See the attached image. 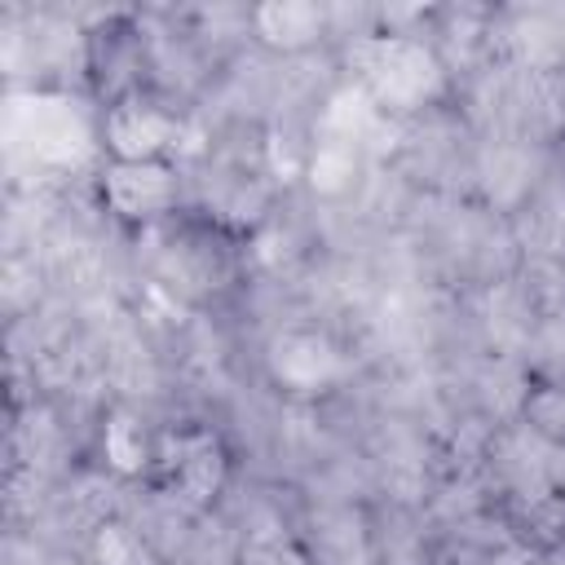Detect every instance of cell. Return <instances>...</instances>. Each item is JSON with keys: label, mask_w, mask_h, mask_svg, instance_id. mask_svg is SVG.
I'll return each mask as SVG.
<instances>
[{"label": "cell", "mask_w": 565, "mask_h": 565, "mask_svg": "<svg viewBox=\"0 0 565 565\" xmlns=\"http://www.w3.org/2000/svg\"><path fill=\"white\" fill-rule=\"evenodd\" d=\"M481 177H486V190L494 203H516L530 181H534V163H530V150L512 146V141H499L481 154Z\"/></svg>", "instance_id": "obj_8"}, {"label": "cell", "mask_w": 565, "mask_h": 565, "mask_svg": "<svg viewBox=\"0 0 565 565\" xmlns=\"http://www.w3.org/2000/svg\"><path fill=\"white\" fill-rule=\"evenodd\" d=\"M154 463L163 472V486H168V499L181 508V512H203L212 508V499L225 490V477H230V459L216 441L212 428H168L159 433L154 441Z\"/></svg>", "instance_id": "obj_2"}, {"label": "cell", "mask_w": 565, "mask_h": 565, "mask_svg": "<svg viewBox=\"0 0 565 565\" xmlns=\"http://www.w3.org/2000/svg\"><path fill=\"white\" fill-rule=\"evenodd\" d=\"M521 424L547 441H565V384H534L521 402Z\"/></svg>", "instance_id": "obj_11"}, {"label": "cell", "mask_w": 565, "mask_h": 565, "mask_svg": "<svg viewBox=\"0 0 565 565\" xmlns=\"http://www.w3.org/2000/svg\"><path fill=\"white\" fill-rule=\"evenodd\" d=\"M358 66L375 110H388V115L428 106L446 84L437 53L411 35H366L358 44Z\"/></svg>", "instance_id": "obj_1"}, {"label": "cell", "mask_w": 565, "mask_h": 565, "mask_svg": "<svg viewBox=\"0 0 565 565\" xmlns=\"http://www.w3.org/2000/svg\"><path fill=\"white\" fill-rule=\"evenodd\" d=\"M547 486L552 494H565V441L547 446Z\"/></svg>", "instance_id": "obj_12"}, {"label": "cell", "mask_w": 565, "mask_h": 565, "mask_svg": "<svg viewBox=\"0 0 565 565\" xmlns=\"http://www.w3.org/2000/svg\"><path fill=\"white\" fill-rule=\"evenodd\" d=\"M88 565H159V561H154L150 539H141L132 525H124V521L110 516V521L93 525Z\"/></svg>", "instance_id": "obj_10"}, {"label": "cell", "mask_w": 565, "mask_h": 565, "mask_svg": "<svg viewBox=\"0 0 565 565\" xmlns=\"http://www.w3.org/2000/svg\"><path fill=\"white\" fill-rule=\"evenodd\" d=\"M102 203L128 225H150L177 207V168L172 163H106L97 177Z\"/></svg>", "instance_id": "obj_5"}, {"label": "cell", "mask_w": 565, "mask_h": 565, "mask_svg": "<svg viewBox=\"0 0 565 565\" xmlns=\"http://www.w3.org/2000/svg\"><path fill=\"white\" fill-rule=\"evenodd\" d=\"M358 154H362L358 141L322 137V132H318V141H313V150H309V185H313L318 194H340V190H349L353 177H358Z\"/></svg>", "instance_id": "obj_9"}, {"label": "cell", "mask_w": 565, "mask_h": 565, "mask_svg": "<svg viewBox=\"0 0 565 565\" xmlns=\"http://www.w3.org/2000/svg\"><path fill=\"white\" fill-rule=\"evenodd\" d=\"M252 26H256L260 44L282 49V53H300V49H309V44L322 40L327 13H322L318 4L282 0V4H260V9H252Z\"/></svg>", "instance_id": "obj_6"}, {"label": "cell", "mask_w": 565, "mask_h": 565, "mask_svg": "<svg viewBox=\"0 0 565 565\" xmlns=\"http://www.w3.org/2000/svg\"><path fill=\"white\" fill-rule=\"evenodd\" d=\"M102 459L115 477H137L150 468L154 459V441L146 433V424L128 411V406H115L106 419H102Z\"/></svg>", "instance_id": "obj_7"}, {"label": "cell", "mask_w": 565, "mask_h": 565, "mask_svg": "<svg viewBox=\"0 0 565 565\" xmlns=\"http://www.w3.org/2000/svg\"><path fill=\"white\" fill-rule=\"evenodd\" d=\"M265 366H269V380L296 397H313L322 388H331L335 380H344L349 371V358L344 349L322 335V331H278L265 349Z\"/></svg>", "instance_id": "obj_4"}, {"label": "cell", "mask_w": 565, "mask_h": 565, "mask_svg": "<svg viewBox=\"0 0 565 565\" xmlns=\"http://www.w3.org/2000/svg\"><path fill=\"white\" fill-rule=\"evenodd\" d=\"M539 565H565V552H561V547H556V552H552V556H543V561H539Z\"/></svg>", "instance_id": "obj_13"}, {"label": "cell", "mask_w": 565, "mask_h": 565, "mask_svg": "<svg viewBox=\"0 0 565 565\" xmlns=\"http://www.w3.org/2000/svg\"><path fill=\"white\" fill-rule=\"evenodd\" d=\"M97 137L115 163H163V154L181 141V115L128 88L106 106Z\"/></svg>", "instance_id": "obj_3"}]
</instances>
